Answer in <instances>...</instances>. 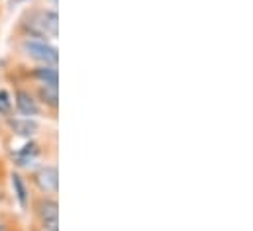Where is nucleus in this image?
<instances>
[{"label": "nucleus", "mask_w": 253, "mask_h": 231, "mask_svg": "<svg viewBox=\"0 0 253 231\" xmlns=\"http://www.w3.org/2000/svg\"><path fill=\"white\" fill-rule=\"evenodd\" d=\"M12 38H38L57 41L59 38V10L49 6H30L18 18Z\"/></svg>", "instance_id": "f257e3e1"}, {"label": "nucleus", "mask_w": 253, "mask_h": 231, "mask_svg": "<svg viewBox=\"0 0 253 231\" xmlns=\"http://www.w3.org/2000/svg\"><path fill=\"white\" fill-rule=\"evenodd\" d=\"M14 59L28 65H55L59 67V49L55 41L38 38H12Z\"/></svg>", "instance_id": "f03ea898"}, {"label": "nucleus", "mask_w": 253, "mask_h": 231, "mask_svg": "<svg viewBox=\"0 0 253 231\" xmlns=\"http://www.w3.org/2000/svg\"><path fill=\"white\" fill-rule=\"evenodd\" d=\"M10 84H51L59 86V67L55 65H28L14 61L6 73Z\"/></svg>", "instance_id": "7ed1b4c3"}, {"label": "nucleus", "mask_w": 253, "mask_h": 231, "mask_svg": "<svg viewBox=\"0 0 253 231\" xmlns=\"http://www.w3.org/2000/svg\"><path fill=\"white\" fill-rule=\"evenodd\" d=\"M32 231H59V198L45 194H32L30 208Z\"/></svg>", "instance_id": "20e7f679"}, {"label": "nucleus", "mask_w": 253, "mask_h": 231, "mask_svg": "<svg viewBox=\"0 0 253 231\" xmlns=\"http://www.w3.org/2000/svg\"><path fill=\"white\" fill-rule=\"evenodd\" d=\"M43 161H47V141L43 137H34L22 141V145H18L16 149L12 147L6 163H10L16 171L28 173Z\"/></svg>", "instance_id": "39448f33"}, {"label": "nucleus", "mask_w": 253, "mask_h": 231, "mask_svg": "<svg viewBox=\"0 0 253 231\" xmlns=\"http://www.w3.org/2000/svg\"><path fill=\"white\" fill-rule=\"evenodd\" d=\"M32 192L45 196H59V167L55 161H43L26 173Z\"/></svg>", "instance_id": "423d86ee"}, {"label": "nucleus", "mask_w": 253, "mask_h": 231, "mask_svg": "<svg viewBox=\"0 0 253 231\" xmlns=\"http://www.w3.org/2000/svg\"><path fill=\"white\" fill-rule=\"evenodd\" d=\"M2 121V127L10 133V137L14 139H34V137H42L43 135V123L42 119H36V117H24V116L12 114L6 119H0Z\"/></svg>", "instance_id": "0eeeda50"}, {"label": "nucleus", "mask_w": 253, "mask_h": 231, "mask_svg": "<svg viewBox=\"0 0 253 231\" xmlns=\"http://www.w3.org/2000/svg\"><path fill=\"white\" fill-rule=\"evenodd\" d=\"M10 92L14 102V114L24 116V117H36V119L47 117L28 84H14Z\"/></svg>", "instance_id": "6e6552de"}, {"label": "nucleus", "mask_w": 253, "mask_h": 231, "mask_svg": "<svg viewBox=\"0 0 253 231\" xmlns=\"http://www.w3.org/2000/svg\"><path fill=\"white\" fill-rule=\"evenodd\" d=\"M8 184H10V190H12V198L18 206L20 212L28 214V208H30V200H32V186L26 178V173L22 171H16V169H10L8 176H6Z\"/></svg>", "instance_id": "1a4fd4ad"}, {"label": "nucleus", "mask_w": 253, "mask_h": 231, "mask_svg": "<svg viewBox=\"0 0 253 231\" xmlns=\"http://www.w3.org/2000/svg\"><path fill=\"white\" fill-rule=\"evenodd\" d=\"M34 92V96L38 98L40 106L43 108V112L47 117L57 119L59 114V106H61V98H59V86H51V84H28Z\"/></svg>", "instance_id": "9d476101"}, {"label": "nucleus", "mask_w": 253, "mask_h": 231, "mask_svg": "<svg viewBox=\"0 0 253 231\" xmlns=\"http://www.w3.org/2000/svg\"><path fill=\"white\" fill-rule=\"evenodd\" d=\"M0 231H26L20 218L14 212L0 208Z\"/></svg>", "instance_id": "9b49d317"}, {"label": "nucleus", "mask_w": 253, "mask_h": 231, "mask_svg": "<svg viewBox=\"0 0 253 231\" xmlns=\"http://www.w3.org/2000/svg\"><path fill=\"white\" fill-rule=\"evenodd\" d=\"M14 114V102L12 92L8 88H0V119H6Z\"/></svg>", "instance_id": "f8f14e48"}, {"label": "nucleus", "mask_w": 253, "mask_h": 231, "mask_svg": "<svg viewBox=\"0 0 253 231\" xmlns=\"http://www.w3.org/2000/svg\"><path fill=\"white\" fill-rule=\"evenodd\" d=\"M6 176H8V167H6V161L0 157V186H4Z\"/></svg>", "instance_id": "ddd939ff"}, {"label": "nucleus", "mask_w": 253, "mask_h": 231, "mask_svg": "<svg viewBox=\"0 0 253 231\" xmlns=\"http://www.w3.org/2000/svg\"><path fill=\"white\" fill-rule=\"evenodd\" d=\"M43 6H49V8H55V10H57L59 0H45V4H43Z\"/></svg>", "instance_id": "4468645a"}]
</instances>
